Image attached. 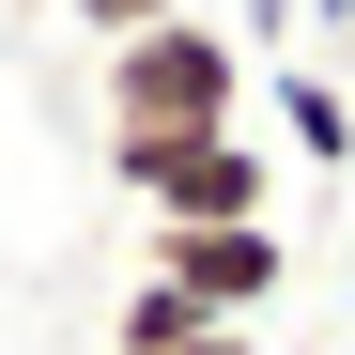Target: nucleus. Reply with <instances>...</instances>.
<instances>
[{"label": "nucleus", "mask_w": 355, "mask_h": 355, "mask_svg": "<svg viewBox=\"0 0 355 355\" xmlns=\"http://www.w3.org/2000/svg\"><path fill=\"white\" fill-rule=\"evenodd\" d=\"M16 16H62V0H16Z\"/></svg>", "instance_id": "nucleus-10"}, {"label": "nucleus", "mask_w": 355, "mask_h": 355, "mask_svg": "<svg viewBox=\"0 0 355 355\" xmlns=\"http://www.w3.org/2000/svg\"><path fill=\"white\" fill-rule=\"evenodd\" d=\"M248 31H263V46H293V0H248Z\"/></svg>", "instance_id": "nucleus-8"}, {"label": "nucleus", "mask_w": 355, "mask_h": 355, "mask_svg": "<svg viewBox=\"0 0 355 355\" xmlns=\"http://www.w3.org/2000/svg\"><path fill=\"white\" fill-rule=\"evenodd\" d=\"M309 16H324V46H355V0H309Z\"/></svg>", "instance_id": "nucleus-9"}, {"label": "nucleus", "mask_w": 355, "mask_h": 355, "mask_svg": "<svg viewBox=\"0 0 355 355\" xmlns=\"http://www.w3.org/2000/svg\"><path fill=\"white\" fill-rule=\"evenodd\" d=\"M186 355H263V324H201V340H186Z\"/></svg>", "instance_id": "nucleus-7"}, {"label": "nucleus", "mask_w": 355, "mask_h": 355, "mask_svg": "<svg viewBox=\"0 0 355 355\" xmlns=\"http://www.w3.org/2000/svg\"><path fill=\"white\" fill-rule=\"evenodd\" d=\"M263 93H278V139L309 155V170H355V78L340 62H278Z\"/></svg>", "instance_id": "nucleus-4"}, {"label": "nucleus", "mask_w": 355, "mask_h": 355, "mask_svg": "<svg viewBox=\"0 0 355 355\" xmlns=\"http://www.w3.org/2000/svg\"><path fill=\"white\" fill-rule=\"evenodd\" d=\"M139 278H170L201 324H263L293 293V232L278 216H232V232H139Z\"/></svg>", "instance_id": "nucleus-2"}, {"label": "nucleus", "mask_w": 355, "mask_h": 355, "mask_svg": "<svg viewBox=\"0 0 355 355\" xmlns=\"http://www.w3.org/2000/svg\"><path fill=\"white\" fill-rule=\"evenodd\" d=\"M248 124V31L170 16L139 46H108V155H170V139H232Z\"/></svg>", "instance_id": "nucleus-1"}, {"label": "nucleus", "mask_w": 355, "mask_h": 355, "mask_svg": "<svg viewBox=\"0 0 355 355\" xmlns=\"http://www.w3.org/2000/svg\"><path fill=\"white\" fill-rule=\"evenodd\" d=\"M139 186V216L155 232H232V216H278V170H263V139L232 124V139H170V155H108Z\"/></svg>", "instance_id": "nucleus-3"}, {"label": "nucleus", "mask_w": 355, "mask_h": 355, "mask_svg": "<svg viewBox=\"0 0 355 355\" xmlns=\"http://www.w3.org/2000/svg\"><path fill=\"white\" fill-rule=\"evenodd\" d=\"M201 340V309H186V293H170V278H124V309H108V355H186Z\"/></svg>", "instance_id": "nucleus-5"}, {"label": "nucleus", "mask_w": 355, "mask_h": 355, "mask_svg": "<svg viewBox=\"0 0 355 355\" xmlns=\"http://www.w3.org/2000/svg\"><path fill=\"white\" fill-rule=\"evenodd\" d=\"M62 16H78L93 46H139V31H170V16H186V0H62Z\"/></svg>", "instance_id": "nucleus-6"}]
</instances>
